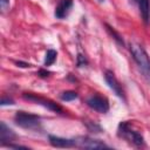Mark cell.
Masks as SVG:
<instances>
[{
    "label": "cell",
    "mask_w": 150,
    "mask_h": 150,
    "mask_svg": "<svg viewBox=\"0 0 150 150\" xmlns=\"http://www.w3.org/2000/svg\"><path fill=\"white\" fill-rule=\"evenodd\" d=\"M15 123L25 129H38L40 127V117L25 111H18L14 116Z\"/></svg>",
    "instance_id": "cell-2"
},
{
    "label": "cell",
    "mask_w": 150,
    "mask_h": 150,
    "mask_svg": "<svg viewBox=\"0 0 150 150\" xmlns=\"http://www.w3.org/2000/svg\"><path fill=\"white\" fill-rule=\"evenodd\" d=\"M104 80H105V82L108 83L109 88H110L118 97H121V98L124 100V94H123L122 87H121L120 82L117 81L116 76L114 75V73H112L111 70H105V73H104Z\"/></svg>",
    "instance_id": "cell-7"
},
{
    "label": "cell",
    "mask_w": 150,
    "mask_h": 150,
    "mask_svg": "<svg viewBox=\"0 0 150 150\" xmlns=\"http://www.w3.org/2000/svg\"><path fill=\"white\" fill-rule=\"evenodd\" d=\"M105 26L108 27V30H109V32L111 33V35H112V36L115 38V40H116V41H117L118 43H121V45H123L124 42H123V40H122V38L120 36V34H117V33H116V32L114 30V28H111L110 26H108V25H105Z\"/></svg>",
    "instance_id": "cell-14"
},
{
    "label": "cell",
    "mask_w": 150,
    "mask_h": 150,
    "mask_svg": "<svg viewBox=\"0 0 150 150\" xmlns=\"http://www.w3.org/2000/svg\"><path fill=\"white\" fill-rule=\"evenodd\" d=\"M49 143L55 146V148H71L75 146L74 139H67V138H62V137H57V136H53L49 135Z\"/></svg>",
    "instance_id": "cell-9"
},
{
    "label": "cell",
    "mask_w": 150,
    "mask_h": 150,
    "mask_svg": "<svg viewBox=\"0 0 150 150\" xmlns=\"http://www.w3.org/2000/svg\"><path fill=\"white\" fill-rule=\"evenodd\" d=\"M39 75H40L41 77H46V76H48V71L41 69V70H39Z\"/></svg>",
    "instance_id": "cell-18"
},
{
    "label": "cell",
    "mask_w": 150,
    "mask_h": 150,
    "mask_svg": "<svg viewBox=\"0 0 150 150\" xmlns=\"http://www.w3.org/2000/svg\"><path fill=\"white\" fill-rule=\"evenodd\" d=\"M0 104H1V105H6V104H14V101H13L11 97H6V96H2Z\"/></svg>",
    "instance_id": "cell-15"
},
{
    "label": "cell",
    "mask_w": 150,
    "mask_h": 150,
    "mask_svg": "<svg viewBox=\"0 0 150 150\" xmlns=\"http://www.w3.org/2000/svg\"><path fill=\"white\" fill-rule=\"evenodd\" d=\"M130 52H131V55H132L135 62L137 63V66L139 67V69L142 70L144 76L150 79V57L146 54V52L144 50V48L139 45L132 43L130 46Z\"/></svg>",
    "instance_id": "cell-1"
},
{
    "label": "cell",
    "mask_w": 150,
    "mask_h": 150,
    "mask_svg": "<svg viewBox=\"0 0 150 150\" xmlns=\"http://www.w3.org/2000/svg\"><path fill=\"white\" fill-rule=\"evenodd\" d=\"M75 146L83 148V149H107L108 145H105L103 142L89 137H79L74 139Z\"/></svg>",
    "instance_id": "cell-5"
},
{
    "label": "cell",
    "mask_w": 150,
    "mask_h": 150,
    "mask_svg": "<svg viewBox=\"0 0 150 150\" xmlns=\"http://www.w3.org/2000/svg\"><path fill=\"white\" fill-rule=\"evenodd\" d=\"M138 7H139V13L144 20L145 23L149 22L150 19V2L149 0H137Z\"/></svg>",
    "instance_id": "cell-11"
},
{
    "label": "cell",
    "mask_w": 150,
    "mask_h": 150,
    "mask_svg": "<svg viewBox=\"0 0 150 150\" xmlns=\"http://www.w3.org/2000/svg\"><path fill=\"white\" fill-rule=\"evenodd\" d=\"M23 98H26L28 101H33V102H35L38 104H41V105L48 108L49 110H53V111H56V112H62L63 111L62 108L59 104H56L55 102H53L50 100H46V98L36 96V95H33V94H27L26 93V94H23Z\"/></svg>",
    "instance_id": "cell-6"
},
{
    "label": "cell",
    "mask_w": 150,
    "mask_h": 150,
    "mask_svg": "<svg viewBox=\"0 0 150 150\" xmlns=\"http://www.w3.org/2000/svg\"><path fill=\"white\" fill-rule=\"evenodd\" d=\"M86 63H87L86 57H84L83 55L79 54V55H77V66H79V67H82V66H84Z\"/></svg>",
    "instance_id": "cell-16"
},
{
    "label": "cell",
    "mask_w": 150,
    "mask_h": 150,
    "mask_svg": "<svg viewBox=\"0 0 150 150\" xmlns=\"http://www.w3.org/2000/svg\"><path fill=\"white\" fill-rule=\"evenodd\" d=\"M56 52L54 50V49H49V50H47V53H46V57H45V66H50V64H53L54 62H55V60H56Z\"/></svg>",
    "instance_id": "cell-12"
},
{
    "label": "cell",
    "mask_w": 150,
    "mask_h": 150,
    "mask_svg": "<svg viewBox=\"0 0 150 150\" xmlns=\"http://www.w3.org/2000/svg\"><path fill=\"white\" fill-rule=\"evenodd\" d=\"M71 6H73V0H60L59 5L55 8V16L59 19L66 18L68 15Z\"/></svg>",
    "instance_id": "cell-8"
},
{
    "label": "cell",
    "mask_w": 150,
    "mask_h": 150,
    "mask_svg": "<svg viewBox=\"0 0 150 150\" xmlns=\"http://www.w3.org/2000/svg\"><path fill=\"white\" fill-rule=\"evenodd\" d=\"M87 104L89 108H91L93 110L101 112V114H105L109 110V102L105 97H102L100 95H93L90 97L87 98Z\"/></svg>",
    "instance_id": "cell-4"
},
{
    "label": "cell",
    "mask_w": 150,
    "mask_h": 150,
    "mask_svg": "<svg viewBox=\"0 0 150 150\" xmlns=\"http://www.w3.org/2000/svg\"><path fill=\"white\" fill-rule=\"evenodd\" d=\"M14 138H15L14 131L9 127H7L5 124V122H1L0 123V141H1V143L6 144L7 141H12Z\"/></svg>",
    "instance_id": "cell-10"
},
{
    "label": "cell",
    "mask_w": 150,
    "mask_h": 150,
    "mask_svg": "<svg viewBox=\"0 0 150 150\" xmlns=\"http://www.w3.org/2000/svg\"><path fill=\"white\" fill-rule=\"evenodd\" d=\"M8 4H9V0H0V5H1V8L2 9H5Z\"/></svg>",
    "instance_id": "cell-17"
},
{
    "label": "cell",
    "mask_w": 150,
    "mask_h": 150,
    "mask_svg": "<svg viewBox=\"0 0 150 150\" xmlns=\"http://www.w3.org/2000/svg\"><path fill=\"white\" fill-rule=\"evenodd\" d=\"M77 93L76 91H73V90H67V91H63L61 95H60V97H61V100L62 101H73V100H75V98H77Z\"/></svg>",
    "instance_id": "cell-13"
},
{
    "label": "cell",
    "mask_w": 150,
    "mask_h": 150,
    "mask_svg": "<svg viewBox=\"0 0 150 150\" xmlns=\"http://www.w3.org/2000/svg\"><path fill=\"white\" fill-rule=\"evenodd\" d=\"M118 136L123 137V138H127L128 141H130L132 144H135L136 146H141L143 145L144 141H143V137L141 134H138L137 131L132 130L129 124L127 122H122L120 125H118Z\"/></svg>",
    "instance_id": "cell-3"
}]
</instances>
